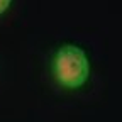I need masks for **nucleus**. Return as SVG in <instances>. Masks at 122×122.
<instances>
[{"label":"nucleus","instance_id":"obj_1","mask_svg":"<svg viewBox=\"0 0 122 122\" xmlns=\"http://www.w3.org/2000/svg\"><path fill=\"white\" fill-rule=\"evenodd\" d=\"M53 73L58 83L66 88L81 86L90 75V65L85 51L75 44L61 46L53 58Z\"/></svg>","mask_w":122,"mask_h":122},{"label":"nucleus","instance_id":"obj_2","mask_svg":"<svg viewBox=\"0 0 122 122\" xmlns=\"http://www.w3.org/2000/svg\"><path fill=\"white\" fill-rule=\"evenodd\" d=\"M9 5H10V2H9V0H0V14H2V12H5V10L9 9Z\"/></svg>","mask_w":122,"mask_h":122}]
</instances>
